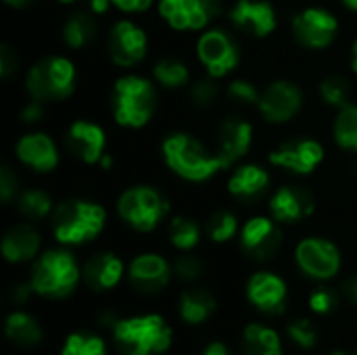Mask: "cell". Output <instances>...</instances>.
Instances as JSON below:
<instances>
[{"label":"cell","instance_id":"obj_53","mask_svg":"<svg viewBox=\"0 0 357 355\" xmlns=\"http://www.w3.org/2000/svg\"><path fill=\"white\" fill-rule=\"evenodd\" d=\"M354 69L357 71V40L356 44H354Z\"/></svg>","mask_w":357,"mask_h":355},{"label":"cell","instance_id":"obj_50","mask_svg":"<svg viewBox=\"0 0 357 355\" xmlns=\"http://www.w3.org/2000/svg\"><path fill=\"white\" fill-rule=\"evenodd\" d=\"M8 6H15V8H21V6H27L31 0H4Z\"/></svg>","mask_w":357,"mask_h":355},{"label":"cell","instance_id":"obj_15","mask_svg":"<svg viewBox=\"0 0 357 355\" xmlns=\"http://www.w3.org/2000/svg\"><path fill=\"white\" fill-rule=\"evenodd\" d=\"M324 159V149L320 142L310 138H297L280 144L276 151H272L270 161L278 167H284L293 174H312L316 165Z\"/></svg>","mask_w":357,"mask_h":355},{"label":"cell","instance_id":"obj_31","mask_svg":"<svg viewBox=\"0 0 357 355\" xmlns=\"http://www.w3.org/2000/svg\"><path fill=\"white\" fill-rule=\"evenodd\" d=\"M153 75L161 86H165L169 90H176V88H182L188 82V67L180 59L165 56L155 65Z\"/></svg>","mask_w":357,"mask_h":355},{"label":"cell","instance_id":"obj_33","mask_svg":"<svg viewBox=\"0 0 357 355\" xmlns=\"http://www.w3.org/2000/svg\"><path fill=\"white\" fill-rule=\"evenodd\" d=\"M201 239V230L199 224L190 218H176L169 224V241L174 243V247L182 249V251H190L197 247Z\"/></svg>","mask_w":357,"mask_h":355},{"label":"cell","instance_id":"obj_8","mask_svg":"<svg viewBox=\"0 0 357 355\" xmlns=\"http://www.w3.org/2000/svg\"><path fill=\"white\" fill-rule=\"evenodd\" d=\"M197 54L213 77H224L241 61V48L236 40L224 29H211L203 33L197 44Z\"/></svg>","mask_w":357,"mask_h":355},{"label":"cell","instance_id":"obj_45","mask_svg":"<svg viewBox=\"0 0 357 355\" xmlns=\"http://www.w3.org/2000/svg\"><path fill=\"white\" fill-rule=\"evenodd\" d=\"M111 2L126 13H142L151 6L153 0H111Z\"/></svg>","mask_w":357,"mask_h":355},{"label":"cell","instance_id":"obj_19","mask_svg":"<svg viewBox=\"0 0 357 355\" xmlns=\"http://www.w3.org/2000/svg\"><path fill=\"white\" fill-rule=\"evenodd\" d=\"M270 211L274 220L284 224H295L314 213V197L303 186H282L270 199Z\"/></svg>","mask_w":357,"mask_h":355},{"label":"cell","instance_id":"obj_37","mask_svg":"<svg viewBox=\"0 0 357 355\" xmlns=\"http://www.w3.org/2000/svg\"><path fill=\"white\" fill-rule=\"evenodd\" d=\"M218 98H220V86L213 80V75L211 77H205V80H199L190 88V103L197 109H209V107H213V103Z\"/></svg>","mask_w":357,"mask_h":355},{"label":"cell","instance_id":"obj_17","mask_svg":"<svg viewBox=\"0 0 357 355\" xmlns=\"http://www.w3.org/2000/svg\"><path fill=\"white\" fill-rule=\"evenodd\" d=\"M230 19L241 31L255 38H266L276 29V10L266 0H238Z\"/></svg>","mask_w":357,"mask_h":355},{"label":"cell","instance_id":"obj_29","mask_svg":"<svg viewBox=\"0 0 357 355\" xmlns=\"http://www.w3.org/2000/svg\"><path fill=\"white\" fill-rule=\"evenodd\" d=\"M96 38V21L88 13L71 15L63 25V42L69 48H84Z\"/></svg>","mask_w":357,"mask_h":355},{"label":"cell","instance_id":"obj_24","mask_svg":"<svg viewBox=\"0 0 357 355\" xmlns=\"http://www.w3.org/2000/svg\"><path fill=\"white\" fill-rule=\"evenodd\" d=\"M123 274V264L113 253H96L84 266V280L92 291L113 289Z\"/></svg>","mask_w":357,"mask_h":355},{"label":"cell","instance_id":"obj_54","mask_svg":"<svg viewBox=\"0 0 357 355\" xmlns=\"http://www.w3.org/2000/svg\"><path fill=\"white\" fill-rule=\"evenodd\" d=\"M61 2H75V0H61Z\"/></svg>","mask_w":357,"mask_h":355},{"label":"cell","instance_id":"obj_38","mask_svg":"<svg viewBox=\"0 0 357 355\" xmlns=\"http://www.w3.org/2000/svg\"><path fill=\"white\" fill-rule=\"evenodd\" d=\"M289 335L291 339L301 345L303 349H312L316 345V339H318V333H316V326L307 320V318H299L295 322L289 324Z\"/></svg>","mask_w":357,"mask_h":355},{"label":"cell","instance_id":"obj_49","mask_svg":"<svg viewBox=\"0 0 357 355\" xmlns=\"http://www.w3.org/2000/svg\"><path fill=\"white\" fill-rule=\"evenodd\" d=\"M109 4H113V2L111 0H90V10L100 15V13H105L109 8Z\"/></svg>","mask_w":357,"mask_h":355},{"label":"cell","instance_id":"obj_22","mask_svg":"<svg viewBox=\"0 0 357 355\" xmlns=\"http://www.w3.org/2000/svg\"><path fill=\"white\" fill-rule=\"evenodd\" d=\"M17 157L23 165L46 174L52 172L59 165V153L54 142L50 140V136L36 132V134H27L17 142Z\"/></svg>","mask_w":357,"mask_h":355},{"label":"cell","instance_id":"obj_7","mask_svg":"<svg viewBox=\"0 0 357 355\" xmlns=\"http://www.w3.org/2000/svg\"><path fill=\"white\" fill-rule=\"evenodd\" d=\"M117 211L126 224L149 232L163 222L169 211V201L153 186H134L119 197Z\"/></svg>","mask_w":357,"mask_h":355},{"label":"cell","instance_id":"obj_6","mask_svg":"<svg viewBox=\"0 0 357 355\" xmlns=\"http://www.w3.org/2000/svg\"><path fill=\"white\" fill-rule=\"evenodd\" d=\"M31 98L54 103L67 98L75 88V67L65 56H48L38 61L25 77Z\"/></svg>","mask_w":357,"mask_h":355},{"label":"cell","instance_id":"obj_41","mask_svg":"<svg viewBox=\"0 0 357 355\" xmlns=\"http://www.w3.org/2000/svg\"><path fill=\"white\" fill-rule=\"evenodd\" d=\"M339 305V295L333 291V289H316L310 297V308L316 312V314H331L335 308Z\"/></svg>","mask_w":357,"mask_h":355},{"label":"cell","instance_id":"obj_4","mask_svg":"<svg viewBox=\"0 0 357 355\" xmlns=\"http://www.w3.org/2000/svg\"><path fill=\"white\" fill-rule=\"evenodd\" d=\"M105 218V209L96 203L82 199L65 201L52 213V232L63 245H82L98 236Z\"/></svg>","mask_w":357,"mask_h":355},{"label":"cell","instance_id":"obj_2","mask_svg":"<svg viewBox=\"0 0 357 355\" xmlns=\"http://www.w3.org/2000/svg\"><path fill=\"white\" fill-rule=\"evenodd\" d=\"M113 117L123 128H142L157 109V92L153 84L140 75H123L113 86Z\"/></svg>","mask_w":357,"mask_h":355},{"label":"cell","instance_id":"obj_20","mask_svg":"<svg viewBox=\"0 0 357 355\" xmlns=\"http://www.w3.org/2000/svg\"><path fill=\"white\" fill-rule=\"evenodd\" d=\"M169 274H172V270H169L167 262L155 253L138 255L130 266V282L136 291H140L144 295L163 291L169 282Z\"/></svg>","mask_w":357,"mask_h":355},{"label":"cell","instance_id":"obj_46","mask_svg":"<svg viewBox=\"0 0 357 355\" xmlns=\"http://www.w3.org/2000/svg\"><path fill=\"white\" fill-rule=\"evenodd\" d=\"M31 291H33L31 282H29V285H15L13 291H10V301L17 303V305H19V303H25V301L29 299Z\"/></svg>","mask_w":357,"mask_h":355},{"label":"cell","instance_id":"obj_13","mask_svg":"<svg viewBox=\"0 0 357 355\" xmlns=\"http://www.w3.org/2000/svg\"><path fill=\"white\" fill-rule=\"evenodd\" d=\"M146 33L132 21H119L109 33V56L119 67L138 65L146 54Z\"/></svg>","mask_w":357,"mask_h":355},{"label":"cell","instance_id":"obj_21","mask_svg":"<svg viewBox=\"0 0 357 355\" xmlns=\"http://www.w3.org/2000/svg\"><path fill=\"white\" fill-rule=\"evenodd\" d=\"M253 142V128L241 117H228L220 126L218 134V155L222 157L224 165L230 167L238 159H243Z\"/></svg>","mask_w":357,"mask_h":355},{"label":"cell","instance_id":"obj_9","mask_svg":"<svg viewBox=\"0 0 357 355\" xmlns=\"http://www.w3.org/2000/svg\"><path fill=\"white\" fill-rule=\"evenodd\" d=\"M222 10V0H159L161 17L176 29H201Z\"/></svg>","mask_w":357,"mask_h":355},{"label":"cell","instance_id":"obj_43","mask_svg":"<svg viewBox=\"0 0 357 355\" xmlns=\"http://www.w3.org/2000/svg\"><path fill=\"white\" fill-rule=\"evenodd\" d=\"M17 67H19L17 54L13 52V48L8 44H2V48H0V75L4 80H8L17 73Z\"/></svg>","mask_w":357,"mask_h":355},{"label":"cell","instance_id":"obj_28","mask_svg":"<svg viewBox=\"0 0 357 355\" xmlns=\"http://www.w3.org/2000/svg\"><path fill=\"white\" fill-rule=\"evenodd\" d=\"M6 337L10 339V343L19 345V347H36L42 341V328L40 324L21 312H15L6 318Z\"/></svg>","mask_w":357,"mask_h":355},{"label":"cell","instance_id":"obj_14","mask_svg":"<svg viewBox=\"0 0 357 355\" xmlns=\"http://www.w3.org/2000/svg\"><path fill=\"white\" fill-rule=\"evenodd\" d=\"M280 245H282V232L272 220L259 216L245 224L241 234V247L251 259L268 262L280 251Z\"/></svg>","mask_w":357,"mask_h":355},{"label":"cell","instance_id":"obj_27","mask_svg":"<svg viewBox=\"0 0 357 355\" xmlns=\"http://www.w3.org/2000/svg\"><path fill=\"white\" fill-rule=\"evenodd\" d=\"M243 354L245 355H282L280 339L274 331L261 324H249L243 335Z\"/></svg>","mask_w":357,"mask_h":355},{"label":"cell","instance_id":"obj_47","mask_svg":"<svg viewBox=\"0 0 357 355\" xmlns=\"http://www.w3.org/2000/svg\"><path fill=\"white\" fill-rule=\"evenodd\" d=\"M341 293H343L349 301L357 303V276H354V278H349V280H345V282H343Z\"/></svg>","mask_w":357,"mask_h":355},{"label":"cell","instance_id":"obj_26","mask_svg":"<svg viewBox=\"0 0 357 355\" xmlns=\"http://www.w3.org/2000/svg\"><path fill=\"white\" fill-rule=\"evenodd\" d=\"M215 310V297L207 289H188L180 297V316L188 324L205 322Z\"/></svg>","mask_w":357,"mask_h":355},{"label":"cell","instance_id":"obj_36","mask_svg":"<svg viewBox=\"0 0 357 355\" xmlns=\"http://www.w3.org/2000/svg\"><path fill=\"white\" fill-rule=\"evenodd\" d=\"M236 228H238L236 218H234L232 213H228V211H218V213H213V216L207 220V226H205L207 236H209L211 241H215V243H226V241H230V239L236 234Z\"/></svg>","mask_w":357,"mask_h":355},{"label":"cell","instance_id":"obj_30","mask_svg":"<svg viewBox=\"0 0 357 355\" xmlns=\"http://www.w3.org/2000/svg\"><path fill=\"white\" fill-rule=\"evenodd\" d=\"M335 138L341 149L357 151V105L341 107L335 121Z\"/></svg>","mask_w":357,"mask_h":355},{"label":"cell","instance_id":"obj_42","mask_svg":"<svg viewBox=\"0 0 357 355\" xmlns=\"http://www.w3.org/2000/svg\"><path fill=\"white\" fill-rule=\"evenodd\" d=\"M17 197H19V178L8 165H4L0 169V201L8 205Z\"/></svg>","mask_w":357,"mask_h":355},{"label":"cell","instance_id":"obj_35","mask_svg":"<svg viewBox=\"0 0 357 355\" xmlns=\"http://www.w3.org/2000/svg\"><path fill=\"white\" fill-rule=\"evenodd\" d=\"M61 355H107L102 339L86 333H73L67 337Z\"/></svg>","mask_w":357,"mask_h":355},{"label":"cell","instance_id":"obj_3","mask_svg":"<svg viewBox=\"0 0 357 355\" xmlns=\"http://www.w3.org/2000/svg\"><path fill=\"white\" fill-rule=\"evenodd\" d=\"M113 337L121 355H159L172 343V328L159 316L117 320Z\"/></svg>","mask_w":357,"mask_h":355},{"label":"cell","instance_id":"obj_5","mask_svg":"<svg viewBox=\"0 0 357 355\" xmlns=\"http://www.w3.org/2000/svg\"><path fill=\"white\" fill-rule=\"evenodd\" d=\"M79 280V270L71 253L52 249L46 251L31 270V287L38 295L61 299L67 297Z\"/></svg>","mask_w":357,"mask_h":355},{"label":"cell","instance_id":"obj_48","mask_svg":"<svg viewBox=\"0 0 357 355\" xmlns=\"http://www.w3.org/2000/svg\"><path fill=\"white\" fill-rule=\"evenodd\" d=\"M203 355H230V352H228V347H226L224 343H211V345L203 352Z\"/></svg>","mask_w":357,"mask_h":355},{"label":"cell","instance_id":"obj_11","mask_svg":"<svg viewBox=\"0 0 357 355\" xmlns=\"http://www.w3.org/2000/svg\"><path fill=\"white\" fill-rule=\"evenodd\" d=\"M337 17L324 8H305L293 19V33L305 48H326L337 36Z\"/></svg>","mask_w":357,"mask_h":355},{"label":"cell","instance_id":"obj_25","mask_svg":"<svg viewBox=\"0 0 357 355\" xmlns=\"http://www.w3.org/2000/svg\"><path fill=\"white\" fill-rule=\"evenodd\" d=\"M38 249H40V234L25 224L13 226L2 239V255L10 264L31 259L38 253Z\"/></svg>","mask_w":357,"mask_h":355},{"label":"cell","instance_id":"obj_23","mask_svg":"<svg viewBox=\"0 0 357 355\" xmlns=\"http://www.w3.org/2000/svg\"><path fill=\"white\" fill-rule=\"evenodd\" d=\"M268 186H270V176L259 165H241L228 182L230 195L241 203H255L266 195Z\"/></svg>","mask_w":357,"mask_h":355},{"label":"cell","instance_id":"obj_55","mask_svg":"<svg viewBox=\"0 0 357 355\" xmlns=\"http://www.w3.org/2000/svg\"><path fill=\"white\" fill-rule=\"evenodd\" d=\"M354 355H357V349H356V354H354Z\"/></svg>","mask_w":357,"mask_h":355},{"label":"cell","instance_id":"obj_39","mask_svg":"<svg viewBox=\"0 0 357 355\" xmlns=\"http://www.w3.org/2000/svg\"><path fill=\"white\" fill-rule=\"evenodd\" d=\"M228 98L238 105H257L261 98V92L247 80H234L228 86Z\"/></svg>","mask_w":357,"mask_h":355},{"label":"cell","instance_id":"obj_16","mask_svg":"<svg viewBox=\"0 0 357 355\" xmlns=\"http://www.w3.org/2000/svg\"><path fill=\"white\" fill-rule=\"evenodd\" d=\"M65 144L75 159H79L82 163L94 165V163H100V159L105 155L107 138H105V132L100 126L79 119L69 126V130L65 134Z\"/></svg>","mask_w":357,"mask_h":355},{"label":"cell","instance_id":"obj_1","mask_svg":"<svg viewBox=\"0 0 357 355\" xmlns=\"http://www.w3.org/2000/svg\"><path fill=\"white\" fill-rule=\"evenodd\" d=\"M163 159L174 174L190 182L209 180L220 169H226L222 157L211 153L190 134H172L163 140Z\"/></svg>","mask_w":357,"mask_h":355},{"label":"cell","instance_id":"obj_10","mask_svg":"<svg viewBox=\"0 0 357 355\" xmlns=\"http://www.w3.org/2000/svg\"><path fill=\"white\" fill-rule=\"evenodd\" d=\"M297 266L303 274L316 280L333 278L341 268V253L339 249L324 239H305L297 245L295 251Z\"/></svg>","mask_w":357,"mask_h":355},{"label":"cell","instance_id":"obj_32","mask_svg":"<svg viewBox=\"0 0 357 355\" xmlns=\"http://www.w3.org/2000/svg\"><path fill=\"white\" fill-rule=\"evenodd\" d=\"M17 207L27 220H44L52 209V201L44 190H25L17 197Z\"/></svg>","mask_w":357,"mask_h":355},{"label":"cell","instance_id":"obj_51","mask_svg":"<svg viewBox=\"0 0 357 355\" xmlns=\"http://www.w3.org/2000/svg\"><path fill=\"white\" fill-rule=\"evenodd\" d=\"M111 163H113V161H111V157L105 153V155H102V159H100V167H102V169H109V167H111Z\"/></svg>","mask_w":357,"mask_h":355},{"label":"cell","instance_id":"obj_44","mask_svg":"<svg viewBox=\"0 0 357 355\" xmlns=\"http://www.w3.org/2000/svg\"><path fill=\"white\" fill-rule=\"evenodd\" d=\"M42 117H44L42 100L31 98V100L21 109V121H23V123H38Z\"/></svg>","mask_w":357,"mask_h":355},{"label":"cell","instance_id":"obj_12","mask_svg":"<svg viewBox=\"0 0 357 355\" xmlns=\"http://www.w3.org/2000/svg\"><path fill=\"white\" fill-rule=\"evenodd\" d=\"M261 115L272 121V123H284L291 121L303 107V92L299 90L297 84L278 80L270 84L257 103Z\"/></svg>","mask_w":357,"mask_h":355},{"label":"cell","instance_id":"obj_52","mask_svg":"<svg viewBox=\"0 0 357 355\" xmlns=\"http://www.w3.org/2000/svg\"><path fill=\"white\" fill-rule=\"evenodd\" d=\"M343 2H345V6H347V8L357 10V0H343Z\"/></svg>","mask_w":357,"mask_h":355},{"label":"cell","instance_id":"obj_34","mask_svg":"<svg viewBox=\"0 0 357 355\" xmlns=\"http://www.w3.org/2000/svg\"><path fill=\"white\" fill-rule=\"evenodd\" d=\"M320 96L331 107H345L349 105L351 84L343 75H328L320 84Z\"/></svg>","mask_w":357,"mask_h":355},{"label":"cell","instance_id":"obj_40","mask_svg":"<svg viewBox=\"0 0 357 355\" xmlns=\"http://www.w3.org/2000/svg\"><path fill=\"white\" fill-rule=\"evenodd\" d=\"M203 262L195 255H182L176 259V266H174V272L180 280L184 282H195L201 274H203Z\"/></svg>","mask_w":357,"mask_h":355},{"label":"cell","instance_id":"obj_18","mask_svg":"<svg viewBox=\"0 0 357 355\" xmlns=\"http://www.w3.org/2000/svg\"><path fill=\"white\" fill-rule=\"evenodd\" d=\"M247 297L259 312L278 316L287 308V285L276 274L259 272L251 276L247 285Z\"/></svg>","mask_w":357,"mask_h":355}]
</instances>
